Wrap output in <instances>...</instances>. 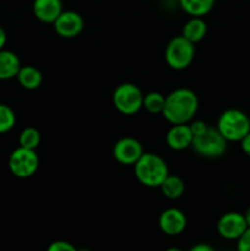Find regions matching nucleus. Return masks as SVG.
<instances>
[{"mask_svg": "<svg viewBox=\"0 0 250 251\" xmlns=\"http://www.w3.org/2000/svg\"><path fill=\"white\" fill-rule=\"evenodd\" d=\"M199 109V98L193 90L186 87L175 88L166 96L162 115L172 125L188 124Z\"/></svg>", "mask_w": 250, "mask_h": 251, "instance_id": "f257e3e1", "label": "nucleus"}, {"mask_svg": "<svg viewBox=\"0 0 250 251\" xmlns=\"http://www.w3.org/2000/svg\"><path fill=\"white\" fill-rule=\"evenodd\" d=\"M132 167L137 181L146 188H159L169 174L167 162L152 152H144Z\"/></svg>", "mask_w": 250, "mask_h": 251, "instance_id": "f03ea898", "label": "nucleus"}, {"mask_svg": "<svg viewBox=\"0 0 250 251\" xmlns=\"http://www.w3.org/2000/svg\"><path fill=\"white\" fill-rule=\"evenodd\" d=\"M216 129L227 142H240V140L250 131L249 115L235 108L223 110L217 119Z\"/></svg>", "mask_w": 250, "mask_h": 251, "instance_id": "7ed1b4c3", "label": "nucleus"}, {"mask_svg": "<svg viewBox=\"0 0 250 251\" xmlns=\"http://www.w3.org/2000/svg\"><path fill=\"white\" fill-rule=\"evenodd\" d=\"M195 56V44L180 36H175L168 42L164 49V60L173 70L189 68Z\"/></svg>", "mask_w": 250, "mask_h": 251, "instance_id": "20e7f679", "label": "nucleus"}, {"mask_svg": "<svg viewBox=\"0 0 250 251\" xmlns=\"http://www.w3.org/2000/svg\"><path fill=\"white\" fill-rule=\"evenodd\" d=\"M142 100L144 93L135 83H120L113 91V105L123 115H135L139 113L142 109Z\"/></svg>", "mask_w": 250, "mask_h": 251, "instance_id": "39448f33", "label": "nucleus"}, {"mask_svg": "<svg viewBox=\"0 0 250 251\" xmlns=\"http://www.w3.org/2000/svg\"><path fill=\"white\" fill-rule=\"evenodd\" d=\"M191 149L203 158H218L227 150V140L218 132L216 127H208L203 134L194 136Z\"/></svg>", "mask_w": 250, "mask_h": 251, "instance_id": "423d86ee", "label": "nucleus"}, {"mask_svg": "<svg viewBox=\"0 0 250 251\" xmlns=\"http://www.w3.org/2000/svg\"><path fill=\"white\" fill-rule=\"evenodd\" d=\"M10 172L19 179H27L37 173L39 167V157L36 150L19 146L11 152L7 161Z\"/></svg>", "mask_w": 250, "mask_h": 251, "instance_id": "0eeeda50", "label": "nucleus"}, {"mask_svg": "<svg viewBox=\"0 0 250 251\" xmlns=\"http://www.w3.org/2000/svg\"><path fill=\"white\" fill-rule=\"evenodd\" d=\"M144 152L141 142L131 136L122 137L113 146V157L123 166H134Z\"/></svg>", "mask_w": 250, "mask_h": 251, "instance_id": "6e6552de", "label": "nucleus"}, {"mask_svg": "<svg viewBox=\"0 0 250 251\" xmlns=\"http://www.w3.org/2000/svg\"><path fill=\"white\" fill-rule=\"evenodd\" d=\"M54 31L61 38L71 39L80 36L85 28V20L74 10H64L53 24Z\"/></svg>", "mask_w": 250, "mask_h": 251, "instance_id": "1a4fd4ad", "label": "nucleus"}, {"mask_svg": "<svg viewBox=\"0 0 250 251\" xmlns=\"http://www.w3.org/2000/svg\"><path fill=\"white\" fill-rule=\"evenodd\" d=\"M217 233L221 238L225 240H238L240 235L248 229L247 222L243 213L239 212H225L218 218Z\"/></svg>", "mask_w": 250, "mask_h": 251, "instance_id": "9d476101", "label": "nucleus"}, {"mask_svg": "<svg viewBox=\"0 0 250 251\" xmlns=\"http://www.w3.org/2000/svg\"><path fill=\"white\" fill-rule=\"evenodd\" d=\"M188 226L185 213L176 207H169L162 211L158 218V227L162 233L169 237L181 234Z\"/></svg>", "mask_w": 250, "mask_h": 251, "instance_id": "9b49d317", "label": "nucleus"}, {"mask_svg": "<svg viewBox=\"0 0 250 251\" xmlns=\"http://www.w3.org/2000/svg\"><path fill=\"white\" fill-rule=\"evenodd\" d=\"M194 135L189 124L172 125L166 134V142L168 147L174 151H183L191 147Z\"/></svg>", "mask_w": 250, "mask_h": 251, "instance_id": "f8f14e48", "label": "nucleus"}, {"mask_svg": "<svg viewBox=\"0 0 250 251\" xmlns=\"http://www.w3.org/2000/svg\"><path fill=\"white\" fill-rule=\"evenodd\" d=\"M32 10L38 21L43 24H54L59 15L64 11L61 0H33Z\"/></svg>", "mask_w": 250, "mask_h": 251, "instance_id": "ddd939ff", "label": "nucleus"}, {"mask_svg": "<svg viewBox=\"0 0 250 251\" xmlns=\"http://www.w3.org/2000/svg\"><path fill=\"white\" fill-rule=\"evenodd\" d=\"M20 58L11 50H0V81H7L16 78L17 73L21 69Z\"/></svg>", "mask_w": 250, "mask_h": 251, "instance_id": "4468645a", "label": "nucleus"}, {"mask_svg": "<svg viewBox=\"0 0 250 251\" xmlns=\"http://www.w3.org/2000/svg\"><path fill=\"white\" fill-rule=\"evenodd\" d=\"M17 82L27 91H34L41 87L43 82V75L41 70L33 65H22L17 73Z\"/></svg>", "mask_w": 250, "mask_h": 251, "instance_id": "2eb2a0df", "label": "nucleus"}, {"mask_svg": "<svg viewBox=\"0 0 250 251\" xmlns=\"http://www.w3.org/2000/svg\"><path fill=\"white\" fill-rule=\"evenodd\" d=\"M207 34V24L202 17H190L184 24L181 36L185 37L191 43H199Z\"/></svg>", "mask_w": 250, "mask_h": 251, "instance_id": "dca6fc26", "label": "nucleus"}, {"mask_svg": "<svg viewBox=\"0 0 250 251\" xmlns=\"http://www.w3.org/2000/svg\"><path fill=\"white\" fill-rule=\"evenodd\" d=\"M163 196H166L169 200H176L181 198L185 193V181L175 174H168L163 183L159 186Z\"/></svg>", "mask_w": 250, "mask_h": 251, "instance_id": "f3484780", "label": "nucleus"}, {"mask_svg": "<svg viewBox=\"0 0 250 251\" xmlns=\"http://www.w3.org/2000/svg\"><path fill=\"white\" fill-rule=\"evenodd\" d=\"M181 10L190 17H203L215 6V0H178Z\"/></svg>", "mask_w": 250, "mask_h": 251, "instance_id": "a211bd4d", "label": "nucleus"}, {"mask_svg": "<svg viewBox=\"0 0 250 251\" xmlns=\"http://www.w3.org/2000/svg\"><path fill=\"white\" fill-rule=\"evenodd\" d=\"M164 102H166V96L162 95L161 92H157V91H152V92L144 95L142 108L151 114H162Z\"/></svg>", "mask_w": 250, "mask_h": 251, "instance_id": "6ab92c4d", "label": "nucleus"}, {"mask_svg": "<svg viewBox=\"0 0 250 251\" xmlns=\"http://www.w3.org/2000/svg\"><path fill=\"white\" fill-rule=\"evenodd\" d=\"M41 144V132L33 126L25 127L19 135V146L29 150H37Z\"/></svg>", "mask_w": 250, "mask_h": 251, "instance_id": "aec40b11", "label": "nucleus"}, {"mask_svg": "<svg viewBox=\"0 0 250 251\" xmlns=\"http://www.w3.org/2000/svg\"><path fill=\"white\" fill-rule=\"evenodd\" d=\"M16 124V115L11 107L0 103V134L11 131Z\"/></svg>", "mask_w": 250, "mask_h": 251, "instance_id": "412c9836", "label": "nucleus"}, {"mask_svg": "<svg viewBox=\"0 0 250 251\" xmlns=\"http://www.w3.org/2000/svg\"><path fill=\"white\" fill-rule=\"evenodd\" d=\"M47 251H78V249L66 240H55L48 245Z\"/></svg>", "mask_w": 250, "mask_h": 251, "instance_id": "4be33fe9", "label": "nucleus"}, {"mask_svg": "<svg viewBox=\"0 0 250 251\" xmlns=\"http://www.w3.org/2000/svg\"><path fill=\"white\" fill-rule=\"evenodd\" d=\"M188 124L189 126H190V130L191 132H193L194 136H199V135L203 134V132L210 127L205 122H203V120L201 119H193L190 123H188Z\"/></svg>", "mask_w": 250, "mask_h": 251, "instance_id": "5701e85b", "label": "nucleus"}, {"mask_svg": "<svg viewBox=\"0 0 250 251\" xmlns=\"http://www.w3.org/2000/svg\"><path fill=\"white\" fill-rule=\"evenodd\" d=\"M237 251H250V228H248L237 240Z\"/></svg>", "mask_w": 250, "mask_h": 251, "instance_id": "b1692460", "label": "nucleus"}, {"mask_svg": "<svg viewBox=\"0 0 250 251\" xmlns=\"http://www.w3.org/2000/svg\"><path fill=\"white\" fill-rule=\"evenodd\" d=\"M240 147H242L243 152H244L248 157H250V131L240 140Z\"/></svg>", "mask_w": 250, "mask_h": 251, "instance_id": "393cba45", "label": "nucleus"}, {"mask_svg": "<svg viewBox=\"0 0 250 251\" xmlns=\"http://www.w3.org/2000/svg\"><path fill=\"white\" fill-rule=\"evenodd\" d=\"M188 251H216L211 245L206 244V243H199V244L193 245Z\"/></svg>", "mask_w": 250, "mask_h": 251, "instance_id": "a878e982", "label": "nucleus"}, {"mask_svg": "<svg viewBox=\"0 0 250 251\" xmlns=\"http://www.w3.org/2000/svg\"><path fill=\"white\" fill-rule=\"evenodd\" d=\"M6 42H7L6 31L4 29V27L0 26V50L5 48V46H6Z\"/></svg>", "mask_w": 250, "mask_h": 251, "instance_id": "bb28decb", "label": "nucleus"}, {"mask_svg": "<svg viewBox=\"0 0 250 251\" xmlns=\"http://www.w3.org/2000/svg\"><path fill=\"white\" fill-rule=\"evenodd\" d=\"M243 215H244L245 222H247L248 228H250V206H249V207L247 208V211H245V212L243 213Z\"/></svg>", "mask_w": 250, "mask_h": 251, "instance_id": "cd10ccee", "label": "nucleus"}, {"mask_svg": "<svg viewBox=\"0 0 250 251\" xmlns=\"http://www.w3.org/2000/svg\"><path fill=\"white\" fill-rule=\"evenodd\" d=\"M166 251H184V250H181L180 248H176V247H171V248H168V249H167Z\"/></svg>", "mask_w": 250, "mask_h": 251, "instance_id": "c85d7f7f", "label": "nucleus"}, {"mask_svg": "<svg viewBox=\"0 0 250 251\" xmlns=\"http://www.w3.org/2000/svg\"><path fill=\"white\" fill-rule=\"evenodd\" d=\"M78 251H90L88 249H85V248H83V249H78Z\"/></svg>", "mask_w": 250, "mask_h": 251, "instance_id": "c756f323", "label": "nucleus"}, {"mask_svg": "<svg viewBox=\"0 0 250 251\" xmlns=\"http://www.w3.org/2000/svg\"><path fill=\"white\" fill-rule=\"evenodd\" d=\"M225 251H237V250H225Z\"/></svg>", "mask_w": 250, "mask_h": 251, "instance_id": "7c9ffc66", "label": "nucleus"}, {"mask_svg": "<svg viewBox=\"0 0 250 251\" xmlns=\"http://www.w3.org/2000/svg\"><path fill=\"white\" fill-rule=\"evenodd\" d=\"M249 123H250V115H249Z\"/></svg>", "mask_w": 250, "mask_h": 251, "instance_id": "2f4dec72", "label": "nucleus"}]
</instances>
